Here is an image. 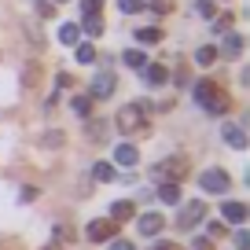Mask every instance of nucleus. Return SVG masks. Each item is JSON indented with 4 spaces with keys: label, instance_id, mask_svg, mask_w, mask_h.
Instances as JSON below:
<instances>
[{
    "label": "nucleus",
    "instance_id": "nucleus-36",
    "mask_svg": "<svg viewBox=\"0 0 250 250\" xmlns=\"http://www.w3.org/2000/svg\"><path fill=\"white\" fill-rule=\"evenodd\" d=\"M199 15H213V4H210V0H199Z\"/></svg>",
    "mask_w": 250,
    "mask_h": 250
},
{
    "label": "nucleus",
    "instance_id": "nucleus-7",
    "mask_svg": "<svg viewBox=\"0 0 250 250\" xmlns=\"http://www.w3.org/2000/svg\"><path fill=\"white\" fill-rule=\"evenodd\" d=\"M92 100H107V96H114V74H100V78L92 81Z\"/></svg>",
    "mask_w": 250,
    "mask_h": 250
},
{
    "label": "nucleus",
    "instance_id": "nucleus-39",
    "mask_svg": "<svg viewBox=\"0 0 250 250\" xmlns=\"http://www.w3.org/2000/svg\"><path fill=\"white\" fill-rule=\"evenodd\" d=\"M52 4H66V0H52Z\"/></svg>",
    "mask_w": 250,
    "mask_h": 250
},
{
    "label": "nucleus",
    "instance_id": "nucleus-2",
    "mask_svg": "<svg viewBox=\"0 0 250 250\" xmlns=\"http://www.w3.org/2000/svg\"><path fill=\"white\" fill-rule=\"evenodd\" d=\"M118 129H122L125 136L144 133V129H147V122H144V103H125V107L118 110Z\"/></svg>",
    "mask_w": 250,
    "mask_h": 250
},
{
    "label": "nucleus",
    "instance_id": "nucleus-32",
    "mask_svg": "<svg viewBox=\"0 0 250 250\" xmlns=\"http://www.w3.org/2000/svg\"><path fill=\"white\" fill-rule=\"evenodd\" d=\"M88 136H92V140H100V136H103V122H88Z\"/></svg>",
    "mask_w": 250,
    "mask_h": 250
},
{
    "label": "nucleus",
    "instance_id": "nucleus-1",
    "mask_svg": "<svg viewBox=\"0 0 250 250\" xmlns=\"http://www.w3.org/2000/svg\"><path fill=\"white\" fill-rule=\"evenodd\" d=\"M191 96H195V103L206 110V114H228V110H232V96H228L217 81H210V78L195 81Z\"/></svg>",
    "mask_w": 250,
    "mask_h": 250
},
{
    "label": "nucleus",
    "instance_id": "nucleus-10",
    "mask_svg": "<svg viewBox=\"0 0 250 250\" xmlns=\"http://www.w3.org/2000/svg\"><path fill=\"white\" fill-rule=\"evenodd\" d=\"M114 162H118V166H136V162H140V151H136L133 144H118Z\"/></svg>",
    "mask_w": 250,
    "mask_h": 250
},
{
    "label": "nucleus",
    "instance_id": "nucleus-21",
    "mask_svg": "<svg viewBox=\"0 0 250 250\" xmlns=\"http://www.w3.org/2000/svg\"><path fill=\"white\" fill-rule=\"evenodd\" d=\"M136 41H140V44H158V41H162V30H158V26H147V30L136 33Z\"/></svg>",
    "mask_w": 250,
    "mask_h": 250
},
{
    "label": "nucleus",
    "instance_id": "nucleus-31",
    "mask_svg": "<svg viewBox=\"0 0 250 250\" xmlns=\"http://www.w3.org/2000/svg\"><path fill=\"white\" fill-rule=\"evenodd\" d=\"M225 232H228V228L221 225V221H210V239H221V235H225Z\"/></svg>",
    "mask_w": 250,
    "mask_h": 250
},
{
    "label": "nucleus",
    "instance_id": "nucleus-34",
    "mask_svg": "<svg viewBox=\"0 0 250 250\" xmlns=\"http://www.w3.org/2000/svg\"><path fill=\"white\" fill-rule=\"evenodd\" d=\"M41 15H44V19H52V15H55V4H48V0H41Z\"/></svg>",
    "mask_w": 250,
    "mask_h": 250
},
{
    "label": "nucleus",
    "instance_id": "nucleus-22",
    "mask_svg": "<svg viewBox=\"0 0 250 250\" xmlns=\"http://www.w3.org/2000/svg\"><path fill=\"white\" fill-rule=\"evenodd\" d=\"M239 52H243V37H239V33H228V37H225V55L235 59Z\"/></svg>",
    "mask_w": 250,
    "mask_h": 250
},
{
    "label": "nucleus",
    "instance_id": "nucleus-29",
    "mask_svg": "<svg viewBox=\"0 0 250 250\" xmlns=\"http://www.w3.org/2000/svg\"><path fill=\"white\" fill-rule=\"evenodd\" d=\"M103 8V0H81V15H96Z\"/></svg>",
    "mask_w": 250,
    "mask_h": 250
},
{
    "label": "nucleus",
    "instance_id": "nucleus-19",
    "mask_svg": "<svg viewBox=\"0 0 250 250\" xmlns=\"http://www.w3.org/2000/svg\"><path fill=\"white\" fill-rule=\"evenodd\" d=\"M92 177L100 180V184H110L118 173H114V166H110V162H96V166H92Z\"/></svg>",
    "mask_w": 250,
    "mask_h": 250
},
{
    "label": "nucleus",
    "instance_id": "nucleus-37",
    "mask_svg": "<svg viewBox=\"0 0 250 250\" xmlns=\"http://www.w3.org/2000/svg\"><path fill=\"white\" fill-rule=\"evenodd\" d=\"M37 199V188H22V203H33Z\"/></svg>",
    "mask_w": 250,
    "mask_h": 250
},
{
    "label": "nucleus",
    "instance_id": "nucleus-27",
    "mask_svg": "<svg viewBox=\"0 0 250 250\" xmlns=\"http://www.w3.org/2000/svg\"><path fill=\"white\" fill-rule=\"evenodd\" d=\"M151 11H155V15H169V11H173V0H151Z\"/></svg>",
    "mask_w": 250,
    "mask_h": 250
},
{
    "label": "nucleus",
    "instance_id": "nucleus-28",
    "mask_svg": "<svg viewBox=\"0 0 250 250\" xmlns=\"http://www.w3.org/2000/svg\"><path fill=\"white\" fill-rule=\"evenodd\" d=\"M232 22H235L232 15H221V19H213V30H217V33H228V30H232Z\"/></svg>",
    "mask_w": 250,
    "mask_h": 250
},
{
    "label": "nucleus",
    "instance_id": "nucleus-25",
    "mask_svg": "<svg viewBox=\"0 0 250 250\" xmlns=\"http://www.w3.org/2000/svg\"><path fill=\"white\" fill-rule=\"evenodd\" d=\"M118 8H122L125 15H136V11H144V0H118Z\"/></svg>",
    "mask_w": 250,
    "mask_h": 250
},
{
    "label": "nucleus",
    "instance_id": "nucleus-23",
    "mask_svg": "<svg viewBox=\"0 0 250 250\" xmlns=\"http://www.w3.org/2000/svg\"><path fill=\"white\" fill-rule=\"evenodd\" d=\"M74 48H78V62H96V48L92 44H81V41H78Z\"/></svg>",
    "mask_w": 250,
    "mask_h": 250
},
{
    "label": "nucleus",
    "instance_id": "nucleus-8",
    "mask_svg": "<svg viewBox=\"0 0 250 250\" xmlns=\"http://www.w3.org/2000/svg\"><path fill=\"white\" fill-rule=\"evenodd\" d=\"M136 225H140V235H158L166 228V221H162V213H144Z\"/></svg>",
    "mask_w": 250,
    "mask_h": 250
},
{
    "label": "nucleus",
    "instance_id": "nucleus-24",
    "mask_svg": "<svg viewBox=\"0 0 250 250\" xmlns=\"http://www.w3.org/2000/svg\"><path fill=\"white\" fill-rule=\"evenodd\" d=\"M37 78H41V66H37V62H30V66H26V74H22V85L33 88V85H37Z\"/></svg>",
    "mask_w": 250,
    "mask_h": 250
},
{
    "label": "nucleus",
    "instance_id": "nucleus-4",
    "mask_svg": "<svg viewBox=\"0 0 250 250\" xmlns=\"http://www.w3.org/2000/svg\"><path fill=\"white\" fill-rule=\"evenodd\" d=\"M203 217H206V203H203V199H195V203L180 206V213H177V228L191 232V228H195V225H199Z\"/></svg>",
    "mask_w": 250,
    "mask_h": 250
},
{
    "label": "nucleus",
    "instance_id": "nucleus-16",
    "mask_svg": "<svg viewBox=\"0 0 250 250\" xmlns=\"http://www.w3.org/2000/svg\"><path fill=\"white\" fill-rule=\"evenodd\" d=\"M225 140H228V147H235V151L247 147V133H243L239 125H228V129H225Z\"/></svg>",
    "mask_w": 250,
    "mask_h": 250
},
{
    "label": "nucleus",
    "instance_id": "nucleus-33",
    "mask_svg": "<svg viewBox=\"0 0 250 250\" xmlns=\"http://www.w3.org/2000/svg\"><path fill=\"white\" fill-rule=\"evenodd\" d=\"M110 250H133V243L129 239H110Z\"/></svg>",
    "mask_w": 250,
    "mask_h": 250
},
{
    "label": "nucleus",
    "instance_id": "nucleus-20",
    "mask_svg": "<svg viewBox=\"0 0 250 250\" xmlns=\"http://www.w3.org/2000/svg\"><path fill=\"white\" fill-rule=\"evenodd\" d=\"M195 62H199V66H213V62H217V48H213V44H203V48L195 52Z\"/></svg>",
    "mask_w": 250,
    "mask_h": 250
},
{
    "label": "nucleus",
    "instance_id": "nucleus-9",
    "mask_svg": "<svg viewBox=\"0 0 250 250\" xmlns=\"http://www.w3.org/2000/svg\"><path fill=\"white\" fill-rule=\"evenodd\" d=\"M140 74H144V81H147V85H162V81H169V70H166L162 62H147Z\"/></svg>",
    "mask_w": 250,
    "mask_h": 250
},
{
    "label": "nucleus",
    "instance_id": "nucleus-18",
    "mask_svg": "<svg viewBox=\"0 0 250 250\" xmlns=\"http://www.w3.org/2000/svg\"><path fill=\"white\" fill-rule=\"evenodd\" d=\"M70 110H74L78 118H88V114H92V96H74V100H70Z\"/></svg>",
    "mask_w": 250,
    "mask_h": 250
},
{
    "label": "nucleus",
    "instance_id": "nucleus-13",
    "mask_svg": "<svg viewBox=\"0 0 250 250\" xmlns=\"http://www.w3.org/2000/svg\"><path fill=\"white\" fill-rule=\"evenodd\" d=\"M59 41L74 48V44L81 41V26H78V22H62V26H59Z\"/></svg>",
    "mask_w": 250,
    "mask_h": 250
},
{
    "label": "nucleus",
    "instance_id": "nucleus-35",
    "mask_svg": "<svg viewBox=\"0 0 250 250\" xmlns=\"http://www.w3.org/2000/svg\"><path fill=\"white\" fill-rule=\"evenodd\" d=\"M191 247H195V250H213V239H195Z\"/></svg>",
    "mask_w": 250,
    "mask_h": 250
},
{
    "label": "nucleus",
    "instance_id": "nucleus-6",
    "mask_svg": "<svg viewBox=\"0 0 250 250\" xmlns=\"http://www.w3.org/2000/svg\"><path fill=\"white\" fill-rule=\"evenodd\" d=\"M199 184H203V191H213V195H221V191H228V173L225 169H206L203 177H199Z\"/></svg>",
    "mask_w": 250,
    "mask_h": 250
},
{
    "label": "nucleus",
    "instance_id": "nucleus-30",
    "mask_svg": "<svg viewBox=\"0 0 250 250\" xmlns=\"http://www.w3.org/2000/svg\"><path fill=\"white\" fill-rule=\"evenodd\" d=\"M235 250H250V235L243 232V228L235 232Z\"/></svg>",
    "mask_w": 250,
    "mask_h": 250
},
{
    "label": "nucleus",
    "instance_id": "nucleus-5",
    "mask_svg": "<svg viewBox=\"0 0 250 250\" xmlns=\"http://www.w3.org/2000/svg\"><path fill=\"white\" fill-rule=\"evenodd\" d=\"M85 235L92 243H107V239H114L118 235V221H110V217H96L92 225L85 228Z\"/></svg>",
    "mask_w": 250,
    "mask_h": 250
},
{
    "label": "nucleus",
    "instance_id": "nucleus-3",
    "mask_svg": "<svg viewBox=\"0 0 250 250\" xmlns=\"http://www.w3.org/2000/svg\"><path fill=\"white\" fill-rule=\"evenodd\" d=\"M188 169H191V162H188L184 155H173V158H162V162L155 166V177H158V180H173V184H180V180L188 177Z\"/></svg>",
    "mask_w": 250,
    "mask_h": 250
},
{
    "label": "nucleus",
    "instance_id": "nucleus-12",
    "mask_svg": "<svg viewBox=\"0 0 250 250\" xmlns=\"http://www.w3.org/2000/svg\"><path fill=\"white\" fill-rule=\"evenodd\" d=\"M136 213V206L129 203V199H118L114 206H110V221H118V225H122V221H129Z\"/></svg>",
    "mask_w": 250,
    "mask_h": 250
},
{
    "label": "nucleus",
    "instance_id": "nucleus-15",
    "mask_svg": "<svg viewBox=\"0 0 250 250\" xmlns=\"http://www.w3.org/2000/svg\"><path fill=\"white\" fill-rule=\"evenodd\" d=\"M122 62L129 66V70H144V66H147V55H144L140 48H129V52L122 55Z\"/></svg>",
    "mask_w": 250,
    "mask_h": 250
},
{
    "label": "nucleus",
    "instance_id": "nucleus-17",
    "mask_svg": "<svg viewBox=\"0 0 250 250\" xmlns=\"http://www.w3.org/2000/svg\"><path fill=\"white\" fill-rule=\"evenodd\" d=\"M158 199L162 203H180V184H173V180H162V188H158Z\"/></svg>",
    "mask_w": 250,
    "mask_h": 250
},
{
    "label": "nucleus",
    "instance_id": "nucleus-26",
    "mask_svg": "<svg viewBox=\"0 0 250 250\" xmlns=\"http://www.w3.org/2000/svg\"><path fill=\"white\" fill-rule=\"evenodd\" d=\"M41 144H48V147H62V133H59V129H52V133L41 136Z\"/></svg>",
    "mask_w": 250,
    "mask_h": 250
},
{
    "label": "nucleus",
    "instance_id": "nucleus-14",
    "mask_svg": "<svg viewBox=\"0 0 250 250\" xmlns=\"http://www.w3.org/2000/svg\"><path fill=\"white\" fill-rule=\"evenodd\" d=\"M81 33H88V37H100V33H103V15H100V11L81 19Z\"/></svg>",
    "mask_w": 250,
    "mask_h": 250
},
{
    "label": "nucleus",
    "instance_id": "nucleus-38",
    "mask_svg": "<svg viewBox=\"0 0 250 250\" xmlns=\"http://www.w3.org/2000/svg\"><path fill=\"white\" fill-rule=\"evenodd\" d=\"M151 250H177L173 243H158V247H151Z\"/></svg>",
    "mask_w": 250,
    "mask_h": 250
},
{
    "label": "nucleus",
    "instance_id": "nucleus-11",
    "mask_svg": "<svg viewBox=\"0 0 250 250\" xmlns=\"http://www.w3.org/2000/svg\"><path fill=\"white\" fill-rule=\"evenodd\" d=\"M221 217L232 221V225H243V221H247V206L243 203H225L221 206Z\"/></svg>",
    "mask_w": 250,
    "mask_h": 250
}]
</instances>
